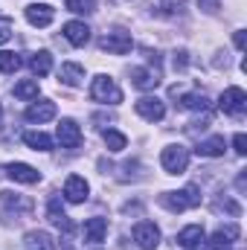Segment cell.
Returning <instances> with one entry per match:
<instances>
[{"label": "cell", "instance_id": "6da1fadb", "mask_svg": "<svg viewBox=\"0 0 247 250\" xmlns=\"http://www.w3.org/2000/svg\"><path fill=\"white\" fill-rule=\"evenodd\" d=\"M90 99L102 102V105H120L123 102V90L111 76H96L90 82Z\"/></svg>", "mask_w": 247, "mask_h": 250}, {"label": "cell", "instance_id": "4316f807", "mask_svg": "<svg viewBox=\"0 0 247 250\" xmlns=\"http://www.w3.org/2000/svg\"><path fill=\"white\" fill-rule=\"evenodd\" d=\"M18 67H21V56L18 53H9V50L0 53V73H15Z\"/></svg>", "mask_w": 247, "mask_h": 250}, {"label": "cell", "instance_id": "5bb4252c", "mask_svg": "<svg viewBox=\"0 0 247 250\" xmlns=\"http://www.w3.org/2000/svg\"><path fill=\"white\" fill-rule=\"evenodd\" d=\"M105 236H108V218H87L84 221V242H90V245H102L105 242Z\"/></svg>", "mask_w": 247, "mask_h": 250}, {"label": "cell", "instance_id": "484cf974", "mask_svg": "<svg viewBox=\"0 0 247 250\" xmlns=\"http://www.w3.org/2000/svg\"><path fill=\"white\" fill-rule=\"evenodd\" d=\"M64 6H67V12H76V15H90V12H96V0H67Z\"/></svg>", "mask_w": 247, "mask_h": 250}, {"label": "cell", "instance_id": "1f68e13d", "mask_svg": "<svg viewBox=\"0 0 247 250\" xmlns=\"http://www.w3.org/2000/svg\"><path fill=\"white\" fill-rule=\"evenodd\" d=\"M233 146H236V154H242V157L247 154V137L245 134H236L233 137Z\"/></svg>", "mask_w": 247, "mask_h": 250}, {"label": "cell", "instance_id": "7c38bea8", "mask_svg": "<svg viewBox=\"0 0 247 250\" xmlns=\"http://www.w3.org/2000/svg\"><path fill=\"white\" fill-rule=\"evenodd\" d=\"M59 143H62V148H79L82 146V128L76 125V120L59 123Z\"/></svg>", "mask_w": 247, "mask_h": 250}, {"label": "cell", "instance_id": "ba28073f", "mask_svg": "<svg viewBox=\"0 0 247 250\" xmlns=\"http://www.w3.org/2000/svg\"><path fill=\"white\" fill-rule=\"evenodd\" d=\"M53 18H56V9H53L50 3H29V6H26V21H29L32 26H38V29L50 26Z\"/></svg>", "mask_w": 247, "mask_h": 250}, {"label": "cell", "instance_id": "8fae6325", "mask_svg": "<svg viewBox=\"0 0 247 250\" xmlns=\"http://www.w3.org/2000/svg\"><path fill=\"white\" fill-rule=\"evenodd\" d=\"M26 123H50L53 117H56V102H50V99H41V102H32L29 108H26Z\"/></svg>", "mask_w": 247, "mask_h": 250}, {"label": "cell", "instance_id": "ac0fdd59", "mask_svg": "<svg viewBox=\"0 0 247 250\" xmlns=\"http://www.w3.org/2000/svg\"><path fill=\"white\" fill-rule=\"evenodd\" d=\"M82 79H84V67H82V64H76V62L62 64V70H59V82H62V84H67V87H79Z\"/></svg>", "mask_w": 247, "mask_h": 250}, {"label": "cell", "instance_id": "9c48e42d", "mask_svg": "<svg viewBox=\"0 0 247 250\" xmlns=\"http://www.w3.org/2000/svg\"><path fill=\"white\" fill-rule=\"evenodd\" d=\"M87 192H90V187H87V181L82 175H70L64 181V198L70 204H84L87 201Z\"/></svg>", "mask_w": 247, "mask_h": 250}, {"label": "cell", "instance_id": "836d02e7", "mask_svg": "<svg viewBox=\"0 0 247 250\" xmlns=\"http://www.w3.org/2000/svg\"><path fill=\"white\" fill-rule=\"evenodd\" d=\"M0 117H3V108H0Z\"/></svg>", "mask_w": 247, "mask_h": 250}, {"label": "cell", "instance_id": "83f0119b", "mask_svg": "<svg viewBox=\"0 0 247 250\" xmlns=\"http://www.w3.org/2000/svg\"><path fill=\"white\" fill-rule=\"evenodd\" d=\"M3 204L6 207H15V209H29L32 204L23 198V195H18V192H3Z\"/></svg>", "mask_w": 247, "mask_h": 250}, {"label": "cell", "instance_id": "f1b7e54d", "mask_svg": "<svg viewBox=\"0 0 247 250\" xmlns=\"http://www.w3.org/2000/svg\"><path fill=\"white\" fill-rule=\"evenodd\" d=\"M215 233H218V236H221L227 245H233V242L239 239V233H242V230H239V224H227V227H218Z\"/></svg>", "mask_w": 247, "mask_h": 250}, {"label": "cell", "instance_id": "277c9868", "mask_svg": "<svg viewBox=\"0 0 247 250\" xmlns=\"http://www.w3.org/2000/svg\"><path fill=\"white\" fill-rule=\"evenodd\" d=\"M218 108L227 114V117H242L247 108V93L242 90V87H227L224 93H221V99H218Z\"/></svg>", "mask_w": 247, "mask_h": 250}, {"label": "cell", "instance_id": "44dd1931", "mask_svg": "<svg viewBox=\"0 0 247 250\" xmlns=\"http://www.w3.org/2000/svg\"><path fill=\"white\" fill-rule=\"evenodd\" d=\"M29 70H32L35 76H47V73L53 70V56H50L47 50L32 53V56H29Z\"/></svg>", "mask_w": 247, "mask_h": 250}, {"label": "cell", "instance_id": "8992f818", "mask_svg": "<svg viewBox=\"0 0 247 250\" xmlns=\"http://www.w3.org/2000/svg\"><path fill=\"white\" fill-rule=\"evenodd\" d=\"M99 47H102L105 53H111V56H125V53H131L134 41H131V35H128V32L114 29V32H108V35H102V38H99Z\"/></svg>", "mask_w": 247, "mask_h": 250}, {"label": "cell", "instance_id": "30bf717a", "mask_svg": "<svg viewBox=\"0 0 247 250\" xmlns=\"http://www.w3.org/2000/svg\"><path fill=\"white\" fill-rule=\"evenodd\" d=\"M6 175L15 181V184H38L41 181V172L29 163H9L6 166Z\"/></svg>", "mask_w": 247, "mask_h": 250}, {"label": "cell", "instance_id": "ffe728a7", "mask_svg": "<svg viewBox=\"0 0 247 250\" xmlns=\"http://www.w3.org/2000/svg\"><path fill=\"white\" fill-rule=\"evenodd\" d=\"M23 143H26L32 151H50V148H53V137L44 134V131H26V134H23Z\"/></svg>", "mask_w": 247, "mask_h": 250}, {"label": "cell", "instance_id": "d6986e66", "mask_svg": "<svg viewBox=\"0 0 247 250\" xmlns=\"http://www.w3.org/2000/svg\"><path fill=\"white\" fill-rule=\"evenodd\" d=\"M23 248L26 250H53V239L44 230H29L23 236Z\"/></svg>", "mask_w": 247, "mask_h": 250}, {"label": "cell", "instance_id": "4fadbf2b", "mask_svg": "<svg viewBox=\"0 0 247 250\" xmlns=\"http://www.w3.org/2000/svg\"><path fill=\"white\" fill-rule=\"evenodd\" d=\"M64 38L73 44V47H84L90 41V26L84 21H67L64 23Z\"/></svg>", "mask_w": 247, "mask_h": 250}, {"label": "cell", "instance_id": "2e32d148", "mask_svg": "<svg viewBox=\"0 0 247 250\" xmlns=\"http://www.w3.org/2000/svg\"><path fill=\"white\" fill-rule=\"evenodd\" d=\"M131 84L137 90H154L160 84V76L151 73V70H145V67H131Z\"/></svg>", "mask_w": 247, "mask_h": 250}, {"label": "cell", "instance_id": "5b68a950", "mask_svg": "<svg viewBox=\"0 0 247 250\" xmlns=\"http://www.w3.org/2000/svg\"><path fill=\"white\" fill-rule=\"evenodd\" d=\"M134 242L140 245V250H157V245H160V227L154 221H137L134 224Z\"/></svg>", "mask_w": 247, "mask_h": 250}, {"label": "cell", "instance_id": "7402d4cb", "mask_svg": "<svg viewBox=\"0 0 247 250\" xmlns=\"http://www.w3.org/2000/svg\"><path fill=\"white\" fill-rule=\"evenodd\" d=\"M224 148H227V146H224V137H209V140L198 143V148H195V151H198L201 157H221V154H224Z\"/></svg>", "mask_w": 247, "mask_h": 250}, {"label": "cell", "instance_id": "f546056e", "mask_svg": "<svg viewBox=\"0 0 247 250\" xmlns=\"http://www.w3.org/2000/svg\"><path fill=\"white\" fill-rule=\"evenodd\" d=\"M12 38V18H0V44Z\"/></svg>", "mask_w": 247, "mask_h": 250}, {"label": "cell", "instance_id": "4dcf8cb0", "mask_svg": "<svg viewBox=\"0 0 247 250\" xmlns=\"http://www.w3.org/2000/svg\"><path fill=\"white\" fill-rule=\"evenodd\" d=\"M206 250H230V245H227V242H224V239H221V236L215 233V236H212V239L206 242Z\"/></svg>", "mask_w": 247, "mask_h": 250}, {"label": "cell", "instance_id": "d4e9b609", "mask_svg": "<svg viewBox=\"0 0 247 250\" xmlns=\"http://www.w3.org/2000/svg\"><path fill=\"white\" fill-rule=\"evenodd\" d=\"M102 140H105L108 151H123L125 146H128V137L120 134V131H102Z\"/></svg>", "mask_w": 247, "mask_h": 250}, {"label": "cell", "instance_id": "9a60e30c", "mask_svg": "<svg viewBox=\"0 0 247 250\" xmlns=\"http://www.w3.org/2000/svg\"><path fill=\"white\" fill-rule=\"evenodd\" d=\"M47 218H50L56 227H62L64 233H73V221L67 218V212H64L59 195H53V198H50V204H47Z\"/></svg>", "mask_w": 247, "mask_h": 250}, {"label": "cell", "instance_id": "603a6c76", "mask_svg": "<svg viewBox=\"0 0 247 250\" xmlns=\"http://www.w3.org/2000/svg\"><path fill=\"white\" fill-rule=\"evenodd\" d=\"M181 108L184 111H209V99H206V93H184Z\"/></svg>", "mask_w": 247, "mask_h": 250}, {"label": "cell", "instance_id": "7a4b0ae2", "mask_svg": "<svg viewBox=\"0 0 247 250\" xmlns=\"http://www.w3.org/2000/svg\"><path fill=\"white\" fill-rule=\"evenodd\" d=\"M160 204L172 212H184V209H192V207L201 204V192H198V187H186L181 192H163Z\"/></svg>", "mask_w": 247, "mask_h": 250}, {"label": "cell", "instance_id": "3957f363", "mask_svg": "<svg viewBox=\"0 0 247 250\" xmlns=\"http://www.w3.org/2000/svg\"><path fill=\"white\" fill-rule=\"evenodd\" d=\"M160 166L169 175H184L186 166H189V148L186 146H166L160 151Z\"/></svg>", "mask_w": 247, "mask_h": 250}, {"label": "cell", "instance_id": "d6a6232c", "mask_svg": "<svg viewBox=\"0 0 247 250\" xmlns=\"http://www.w3.org/2000/svg\"><path fill=\"white\" fill-rule=\"evenodd\" d=\"M236 47H239V50H245V29H239V32H236Z\"/></svg>", "mask_w": 247, "mask_h": 250}, {"label": "cell", "instance_id": "e0dca14e", "mask_svg": "<svg viewBox=\"0 0 247 250\" xmlns=\"http://www.w3.org/2000/svg\"><path fill=\"white\" fill-rule=\"evenodd\" d=\"M206 239V233H204V227L201 224H189V227H184L181 233H178V245L186 250H195L201 248V242Z\"/></svg>", "mask_w": 247, "mask_h": 250}, {"label": "cell", "instance_id": "52a82bcc", "mask_svg": "<svg viewBox=\"0 0 247 250\" xmlns=\"http://www.w3.org/2000/svg\"><path fill=\"white\" fill-rule=\"evenodd\" d=\"M134 111H137L145 123H160V120L166 117V105H163V99H157V96H143V99H137V102H134Z\"/></svg>", "mask_w": 247, "mask_h": 250}, {"label": "cell", "instance_id": "cb8c5ba5", "mask_svg": "<svg viewBox=\"0 0 247 250\" xmlns=\"http://www.w3.org/2000/svg\"><path fill=\"white\" fill-rule=\"evenodd\" d=\"M15 96L29 102V99H38V79H23L15 84Z\"/></svg>", "mask_w": 247, "mask_h": 250}]
</instances>
